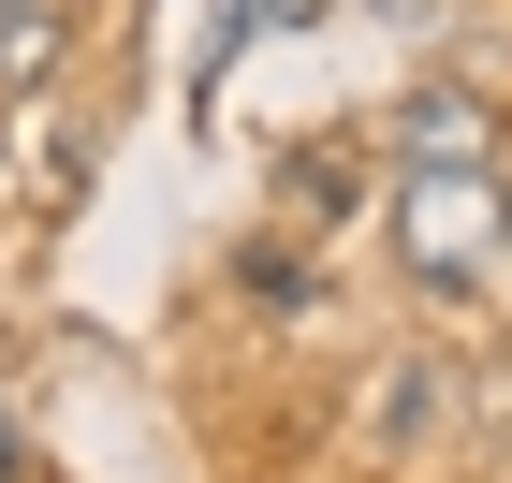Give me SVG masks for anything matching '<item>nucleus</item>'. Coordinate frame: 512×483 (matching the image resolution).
Instances as JSON below:
<instances>
[{"label":"nucleus","instance_id":"2","mask_svg":"<svg viewBox=\"0 0 512 483\" xmlns=\"http://www.w3.org/2000/svg\"><path fill=\"white\" fill-rule=\"evenodd\" d=\"M454 410H469V366H454V352H410V366L381 381V454H395V469H425V454L454 440Z\"/></svg>","mask_w":512,"mask_h":483},{"label":"nucleus","instance_id":"4","mask_svg":"<svg viewBox=\"0 0 512 483\" xmlns=\"http://www.w3.org/2000/svg\"><path fill=\"white\" fill-rule=\"evenodd\" d=\"M0 74H15V88L59 74V0H0Z\"/></svg>","mask_w":512,"mask_h":483},{"label":"nucleus","instance_id":"6","mask_svg":"<svg viewBox=\"0 0 512 483\" xmlns=\"http://www.w3.org/2000/svg\"><path fill=\"white\" fill-rule=\"evenodd\" d=\"M498 191H512V176H498Z\"/></svg>","mask_w":512,"mask_h":483},{"label":"nucleus","instance_id":"1","mask_svg":"<svg viewBox=\"0 0 512 483\" xmlns=\"http://www.w3.org/2000/svg\"><path fill=\"white\" fill-rule=\"evenodd\" d=\"M395 264L425 308H469V293L512 279V191L498 161H410L395 176Z\"/></svg>","mask_w":512,"mask_h":483},{"label":"nucleus","instance_id":"5","mask_svg":"<svg viewBox=\"0 0 512 483\" xmlns=\"http://www.w3.org/2000/svg\"><path fill=\"white\" fill-rule=\"evenodd\" d=\"M0 483H30V440H15V425H0Z\"/></svg>","mask_w":512,"mask_h":483},{"label":"nucleus","instance_id":"3","mask_svg":"<svg viewBox=\"0 0 512 483\" xmlns=\"http://www.w3.org/2000/svg\"><path fill=\"white\" fill-rule=\"evenodd\" d=\"M395 161H498V103L483 88H410L395 103Z\"/></svg>","mask_w":512,"mask_h":483}]
</instances>
